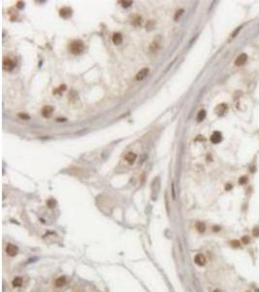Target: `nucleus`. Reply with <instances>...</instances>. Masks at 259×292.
I'll list each match as a JSON object with an SVG mask.
<instances>
[{
	"mask_svg": "<svg viewBox=\"0 0 259 292\" xmlns=\"http://www.w3.org/2000/svg\"><path fill=\"white\" fill-rule=\"evenodd\" d=\"M159 47H160V42H157L156 40H155L152 42V44L150 45V51L156 52L159 49Z\"/></svg>",
	"mask_w": 259,
	"mask_h": 292,
	"instance_id": "2eb2a0df",
	"label": "nucleus"
},
{
	"mask_svg": "<svg viewBox=\"0 0 259 292\" xmlns=\"http://www.w3.org/2000/svg\"><path fill=\"white\" fill-rule=\"evenodd\" d=\"M149 74V68H143L142 70H140V71L137 73V75H136V80H138V81H142V80H144L147 76H148Z\"/></svg>",
	"mask_w": 259,
	"mask_h": 292,
	"instance_id": "423d86ee",
	"label": "nucleus"
},
{
	"mask_svg": "<svg viewBox=\"0 0 259 292\" xmlns=\"http://www.w3.org/2000/svg\"><path fill=\"white\" fill-rule=\"evenodd\" d=\"M247 56L246 54H242V55H240L239 57H238L236 59V61H235V65L237 66H241V65H243L246 63L247 61Z\"/></svg>",
	"mask_w": 259,
	"mask_h": 292,
	"instance_id": "1a4fd4ad",
	"label": "nucleus"
},
{
	"mask_svg": "<svg viewBox=\"0 0 259 292\" xmlns=\"http://www.w3.org/2000/svg\"><path fill=\"white\" fill-rule=\"evenodd\" d=\"M17 251H19V249H17V247L15 244H7V246H6V253L9 256H12V257H14V256H16L17 254Z\"/></svg>",
	"mask_w": 259,
	"mask_h": 292,
	"instance_id": "7ed1b4c3",
	"label": "nucleus"
},
{
	"mask_svg": "<svg viewBox=\"0 0 259 292\" xmlns=\"http://www.w3.org/2000/svg\"><path fill=\"white\" fill-rule=\"evenodd\" d=\"M231 244H233V246H236V247H238V246L240 245L239 242H238V241H234V242H231Z\"/></svg>",
	"mask_w": 259,
	"mask_h": 292,
	"instance_id": "393cba45",
	"label": "nucleus"
},
{
	"mask_svg": "<svg viewBox=\"0 0 259 292\" xmlns=\"http://www.w3.org/2000/svg\"><path fill=\"white\" fill-rule=\"evenodd\" d=\"M206 117V111L205 110H201V111H199V113L197 115V121L198 122H201L203 121L205 119Z\"/></svg>",
	"mask_w": 259,
	"mask_h": 292,
	"instance_id": "dca6fc26",
	"label": "nucleus"
},
{
	"mask_svg": "<svg viewBox=\"0 0 259 292\" xmlns=\"http://www.w3.org/2000/svg\"><path fill=\"white\" fill-rule=\"evenodd\" d=\"M136 158H137V156H136V154L135 153H133V152H129L126 154V156H125V160H126L129 164H133L135 162L136 160Z\"/></svg>",
	"mask_w": 259,
	"mask_h": 292,
	"instance_id": "f8f14e48",
	"label": "nucleus"
},
{
	"mask_svg": "<svg viewBox=\"0 0 259 292\" xmlns=\"http://www.w3.org/2000/svg\"><path fill=\"white\" fill-rule=\"evenodd\" d=\"M196 228H197V230L199 232H201V233H203V232H205L206 230V226H205V224L204 223H202V222H198L197 224H196Z\"/></svg>",
	"mask_w": 259,
	"mask_h": 292,
	"instance_id": "f3484780",
	"label": "nucleus"
},
{
	"mask_svg": "<svg viewBox=\"0 0 259 292\" xmlns=\"http://www.w3.org/2000/svg\"><path fill=\"white\" fill-rule=\"evenodd\" d=\"M15 66H16V63L13 59H11L10 58H4V59H3V68L5 70H7V71H11V70L15 68Z\"/></svg>",
	"mask_w": 259,
	"mask_h": 292,
	"instance_id": "f03ea898",
	"label": "nucleus"
},
{
	"mask_svg": "<svg viewBox=\"0 0 259 292\" xmlns=\"http://www.w3.org/2000/svg\"><path fill=\"white\" fill-rule=\"evenodd\" d=\"M221 140H222V135L219 132H215L211 136V141L215 144L219 143Z\"/></svg>",
	"mask_w": 259,
	"mask_h": 292,
	"instance_id": "9d476101",
	"label": "nucleus"
},
{
	"mask_svg": "<svg viewBox=\"0 0 259 292\" xmlns=\"http://www.w3.org/2000/svg\"><path fill=\"white\" fill-rule=\"evenodd\" d=\"M194 261L198 266H204L206 262H207V260H206V257L203 254H197L195 256Z\"/></svg>",
	"mask_w": 259,
	"mask_h": 292,
	"instance_id": "0eeeda50",
	"label": "nucleus"
},
{
	"mask_svg": "<svg viewBox=\"0 0 259 292\" xmlns=\"http://www.w3.org/2000/svg\"><path fill=\"white\" fill-rule=\"evenodd\" d=\"M52 112H54V108L50 105H46L42 109V115L44 116L45 118H50L52 115Z\"/></svg>",
	"mask_w": 259,
	"mask_h": 292,
	"instance_id": "39448f33",
	"label": "nucleus"
},
{
	"mask_svg": "<svg viewBox=\"0 0 259 292\" xmlns=\"http://www.w3.org/2000/svg\"><path fill=\"white\" fill-rule=\"evenodd\" d=\"M48 205L50 206V207H52V206L55 205V202H54V201L51 200V201H49V202H48Z\"/></svg>",
	"mask_w": 259,
	"mask_h": 292,
	"instance_id": "b1692460",
	"label": "nucleus"
},
{
	"mask_svg": "<svg viewBox=\"0 0 259 292\" xmlns=\"http://www.w3.org/2000/svg\"><path fill=\"white\" fill-rule=\"evenodd\" d=\"M68 49L73 55H79L85 50V45L81 40H74L69 44Z\"/></svg>",
	"mask_w": 259,
	"mask_h": 292,
	"instance_id": "f257e3e1",
	"label": "nucleus"
},
{
	"mask_svg": "<svg viewBox=\"0 0 259 292\" xmlns=\"http://www.w3.org/2000/svg\"><path fill=\"white\" fill-rule=\"evenodd\" d=\"M227 108H228V107H227V104L221 103V104H218V106L215 107V113L218 114V115H223L226 112Z\"/></svg>",
	"mask_w": 259,
	"mask_h": 292,
	"instance_id": "6e6552de",
	"label": "nucleus"
},
{
	"mask_svg": "<svg viewBox=\"0 0 259 292\" xmlns=\"http://www.w3.org/2000/svg\"><path fill=\"white\" fill-rule=\"evenodd\" d=\"M213 292H221V291H220V290H218V289H216V290H215Z\"/></svg>",
	"mask_w": 259,
	"mask_h": 292,
	"instance_id": "cd10ccee",
	"label": "nucleus"
},
{
	"mask_svg": "<svg viewBox=\"0 0 259 292\" xmlns=\"http://www.w3.org/2000/svg\"><path fill=\"white\" fill-rule=\"evenodd\" d=\"M57 121H58V122H65V121H66V119H57Z\"/></svg>",
	"mask_w": 259,
	"mask_h": 292,
	"instance_id": "bb28decb",
	"label": "nucleus"
},
{
	"mask_svg": "<svg viewBox=\"0 0 259 292\" xmlns=\"http://www.w3.org/2000/svg\"><path fill=\"white\" fill-rule=\"evenodd\" d=\"M113 42L115 45H120L122 42V35L120 33H114L113 35Z\"/></svg>",
	"mask_w": 259,
	"mask_h": 292,
	"instance_id": "ddd939ff",
	"label": "nucleus"
},
{
	"mask_svg": "<svg viewBox=\"0 0 259 292\" xmlns=\"http://www.w3.org/2000/svg\"><path fill=\"white\" fill-rule=\"evenodd\" d=\"M65 283H66L65 277H59L58 279H57V280H55V281H54V284H55V286H57V287L63 286Z\"/></svg>",
	"mask_w": 259,
	"mask_h": 292,
	"instance_id": "4468645a",
	"label": "nucleus"
},
{
	"mask_svg": "<svg viewBox=\"0 0 259 292\" xmlns=\"http://www.w3.org/2000/svg\"><path fill=\"white\" fill-rule=\"evenodd\" d=\"M72 9L71 8H69V7H63V8H61L60 10H59V15H60V17H62L63 19H68V18H70L72 16Z\"/></svg>",
	"mask_w": 259,
	"mask_h": 292,
	"instance_id": "20e7f679",
	"label": "nucleus"
},
{
	"mask_svg": "<svg viewBox=\"0 0 259 292\" xmlns=\"http://www.w3.org/2000/svg\"><path fill=\"white\" fill-rule=\"evenodd\" d=\"M247 178L246 176H243V177H241L240 178V180H239V183L240 184H244V183H247Z\"/></svg>",
	"mask_w": 259,
	"mask_h": 292,
	"instance_id": "aec40b11",
	"label": "nucleus"
},
{
	"mask_svg": "<svg viewBox=\"0 0 259 292\" xmlns=\"http://www.w3.org/2000/svg\"><path fill=\"white\" fill-rule=\"evenodd\" d=\"M17 8H20V9H22L23 7H24V3H23V2H17Z\"/></svg>",
	"mask_w": 259,
	"mask_h": 292,
	"instance_id": "5701e85b",
	"label": "nucleus"
},
{
	"mask_svg": "<svg viewBox=\"0 0 259 292\" xmlns=\"http://www.w3.org/2000/svg\"><path fill=\"white\" fill-rule=\"evenodd\" d=\"M241 27H242V26H240V27H238V29H237L236 31H234V33L232 34V37H235V36H236V34H237L238 32H239V30L241 29Z\"/></svg>",
	"mask_w": 259,
	"mask_h": 292,
	"instance_id": "a878e982",
	"label": "nucleus"
},
{
	"mask_svg": "<svg viewBox=\"0 0 259 292\" xmlns=\"http://www.w3.org/2000/svg\"><path fill=\"white\" fill-rule=\"evenodd\" d=\"M22 283H23V280H22V277H16L15 279L13 280L12 281V284H13V286L14 287H20L22 285Z\"/></svg>",
	"mask_w": 259,
	"mask_h": 292,
	"instance_id": "9b49d317",
	"label": "nucleus"
},
{
	"mask_svg": "<svg viewBox=\"0 0 259 292\" xmlns=\"http://www.w3.org/2000/svg\"><path fill=\"white\" fill-rule=\"evenodd\" d=\"M121 3H122V6H123L124 8H127V7L131 6V4L133 2L132 1H122Z\"/></svg>",
	"mask_w": 259,
	"mask_h": 292,
	"instance_id": "6ab92c4d",
	"label": "nucleus"
},
{
	"mask_svg": "<svg viewBox=\"0 0 259 292\" xmlns=\"http://www.w3.org/2000/svg\"><path fill=\"white\" fill-rule=\"evenodd\" d=\"M184 13V10H180V11H178L177 13H176V15H175V20H178V18H180V16L181 15V14H183Z\"/></svg>",
	"mask_w": 259,
	"mask_h": 292,
	"instance_id": "4be33fe9",
	"label": "nucleus"
},
{
	"mask_svg": "<svg viewBox=\"0 0 259 292\" xmlns=\"http://www.w3.org/2000/svg\"><path fill=\"white\" fill-rule=\"evenodd\" d=\"M66 89V86L65 85H62L59 87V89H55V91H54V94H58V93H61V92H63V91H65Z\"/></svg>",
	"mask_w": 259,
	"mask_h": 292,
	"instance_id": "a211bd4d",
	"label": "nucleus"
},
{
	"mask_svg": "<svg viewBox=\"0 0 259 292\" xmlns=\"http://www.w3.org/2000/svg\"><path fill=\"white\" fill-rule=\"evenodd\" d=\"M19 117H20V118H22V119H24V120H28V119H29V116H28V115H26V114H22V113H20V114H19Z\"/></svg>",
	"mask_w": 259,
	"mask_h": 292,
	"instance_id": "412c9836",
	"label": "nucleus"
}]
</instances>
